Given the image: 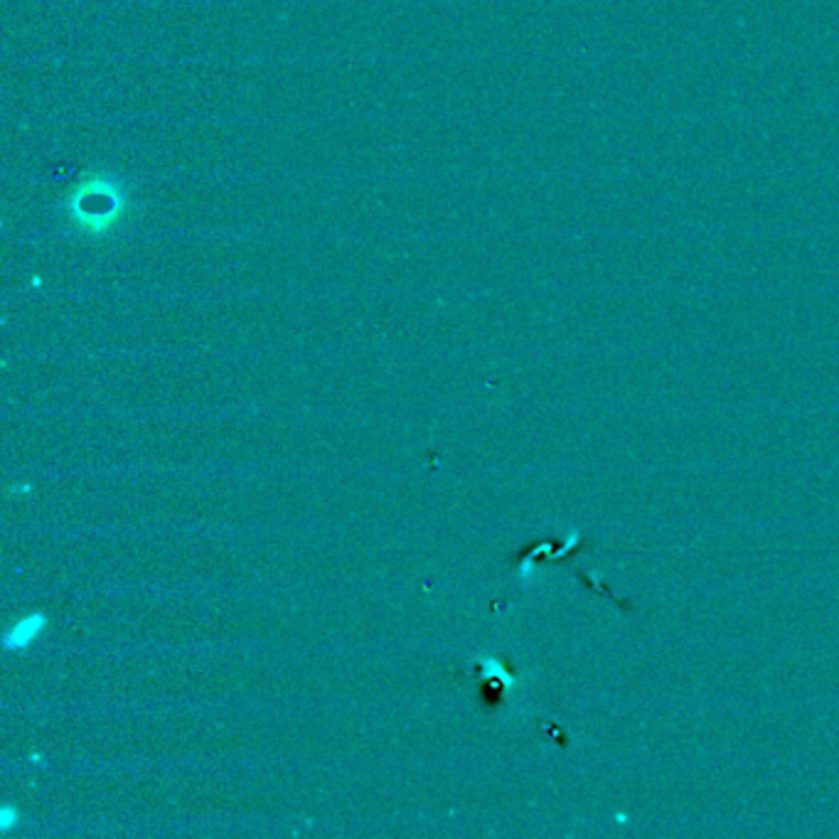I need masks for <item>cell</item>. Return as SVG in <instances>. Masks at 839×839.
Returning a JSON list of instances; mask_svg holds the SVG:
<instances>
[{
    "instance_id": "obj_3",
    "label": "cell",
    "mask_w": 839,
    "mask_h": 839,
    "mask_svg": "<svg viewBox=\"0 0 839 839\" xmlns=\"http://www.w3.org/2000/svg\"><path fill=\"white\" fill-rule=\"evenodd\" d=\"M15 820H18V813L13 810V807H3V810H0V830L3 832H8L10 827L15 825Z\"/></svg>"
},
{
    "instance_id": "obj_2",
    "label": "cell",
    "mask_w": 839,
    "mask_h": 839,
    "mask_svg": "<svg viewBox=\"0 0 839 839\" xmlns=\"http://www.w3.org/2000/svg\"><path fill=\"white\" fill-rule=\"evenodd\" d=\"M42 631H45V615H28V619L13 623V628L6 633V647L8 650H23V647L35 643Z\"/></svg>"
},
{
    "instance_id": "obj_1",
    "label": "cell",
    "mask_w": 839,
    "mask_h": 839,
    "mask_svg": "<svg viewBox=\"0 0 839 839\" xmlns=\"http://www.w3.org/2000/svg\"><path fill=\"white\" fill-rule=\"evenodd\" d=\"M74 207H77L74 217H77L82 225L104 229V225H111L116 212H119L121 197L116 193L114 185L94 183L82 190L79 197L74 200Z\"/></svg>"
}]
</instances>
